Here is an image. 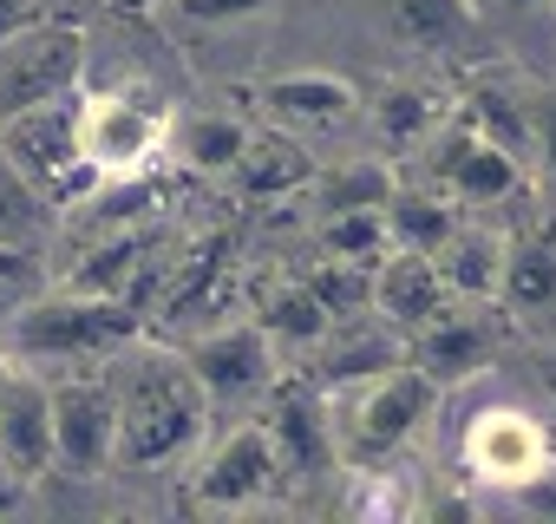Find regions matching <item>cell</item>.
I'll use <instances>...</instances> for the list:
<instances>
[{"label": "cell", "instance_id": "6da1fadb", "mask_svg": "<svg viewBox=\"0 0 556 524\" xmlns=\"http://www.w3.org/2000/svg\"><path fill=\"white\" fill-rule=\"evenodd\" d=\"M105 374H112V407H118V439H112L118 472L170 465L203 439L210 394L197 387L184 348H157V341L138 335L125 354L105 361Z\"/></svg>", "mask_w": 556, "mask_h": 524}, {"label": "cell", "instance_id": "7a4b0ae2", "mask_svg": "<svg viewBox=\"0 0 556 524\" xmlns=\"http://www.w3.org/2000/svg\"><path fill=\"white\" fill-rule=\"evenodd\" d=\"M144 335V315L112 296H79V289H40L27 309L0 322V354L27 361L40 374L60 367H105Z\"/></svg>", "mask_w": 556, "mask_h": 524}, {"label": "cell", "instance_id": "3957f363", "mask_svg": "<svg viewBox=\"0 0 556 524\" xmlns=\"http://www.w3.org/2000/svg\"><path fill=\"white\" fill-rule=\"evenodd\" d=\"M328 400V433H334V459L367 472V465H393L439 413L445 387L432 374H419L406 354L380 374H361V380H341V394H321Z\"/></svg>", "mask_w": 556, "mask_h": 524}, {"label": "cell", "instance_id": "277c9868", "mask_svg": "<svg viewBox=\"0 0 556 524\" xmlns=\"http://www.w3.org/2000/svg\"><path fill=\"white\" fill-rule=\"evenodd\" d=\"M0 158L21 171V184L40 197V203H60L73 210L99 177L79 151V118H73V92L66 99H47V105H27L14 118H0Z\"/></svg>", "mask_w": 556, "mask_h": 524}, {"label": "cell", "instance_id": "5b68a950", "mask_svg": "<svg viewBox=\"0 0 556 524\" xmlns=\"http://www.w3.org/2000/svg\"><path fill=\"white\" fill-rule=\"evenodd\" d=\"M73 118L92 177H151L170 138V112L131 92H73Z\"/></svg>", "mask_w": 556, "mask_h": 524}, {"label": "cell", "instance_id": "8992f818", "mask_svg": "<svg viewBox=\"0 0 556 524\" xmlns=\"http://www.w3.org/2000/svg\"><path fill=\"white\" fill-rule=\"evenodd\" d=\"M426 190H439L445 203L458 210H491V203H510L517 184H523V158H510L504 145H491L478 125L465 118H445L426 145H419V177Z\"/></svg>", "mask_w": 556, "mask_h": 524}, {"label": "cell", "instance_id": "52a82bcc", "mask_svg": "<svg viewBox=\"0 0 556 524\" xmlns=\"http://www.w3.org/2000/svg\"><path fill=\"white\" fill-rule=\"evenodd\" d=\"M79 73H86V34L73 21L40 14V21L14 27L0 40V118L79 92Z\"/></svg>", "mask_w": 556, "mask_h": 524}, {"label": "cell", "instance_id": "ba28073f", "mask_svg": "<svg viewBox=\"0 0 556 524\" xmlns=\"http://www.w3.org/2000/svg\"><path fill=\"white\" fill-rule=\"evenodd\" d=\"M47 400H53V465L73 478L105 472L112 439H118L112 374L105 367H60V374H47Z\"/></svg>", "mask_w": 556, "mask_h": 524}, {"label": "cell", "instance_id": "9c48e42d", "mask_svg": "<svg viewBox=\"0 0 556 524\" xmlns=\"http://www.w3.org/2000/svg\"><path fill=\"white\" fill-rule=\"evenodd\" d=\"M184 361H190L197 387L210 394V407H216V400L229 407V400L268 394V380L282 374V367H275V341H268L249 315H223V322L197 328V335L184 341Z\"/></svg>", "mask_w": 556, "mask_h": 524}, {"label": "cell", "instance_id": "30bf717a", "mask_svg": "<svg viewBox=\"0 0 556 524\" xmlns=\"http://www.w3.org/2000/svg\"><path fill=\"white\" fill-rule=\"evenodd\" d=\"M275 485H282V452H275L268 426L262 420H242L236 433H223L203 465L190 472V498L210 504V511H242V504H262Z\"/></svg>", "mask_w": 556, "mask_h": 524}, {"label": "cell", "instance_id": "8fae6325", "mask_svg": "<svg viewBox=\"0 0 556 524\" xmlns=\"http://www.w3.org/2000/svg\"><path fill=\"white\" fill-rule=\"evenodd\" d=\"M458 465H465L478 485L517 491L523 478H536V472L549 465V433H543L523 407H484V413H471V426H465Z\"/></svg>", "mask_w": 556, "mask_h": 524}, {"label": "cell", "instance_id": "7c38bea8", "mask_svg": "<svg viewBox=\"0 0 556 524\" xmlns=\"http://www.w3.org/2000/svg\"><path fill=\"white\" fill-rule=\"evenodd\" d=\"M0 465L21 485L53 472V400H47V374L27 361L0 367Z\"/></svg>", "mask_w": 556, "mask_h": 524}, {"label": "cell", "instance_id": "4fadbf2b", "mask_svg": "<svg viewBox=\"0 0 556 524\" xmlns=\"http://www.w3.org/2000/svg\"><path fill=\"white\" fill-rule=\"evenodd\" d=\"M275 452H282V478H315L334 472V433H328V400L308 394V380L295 374H275L268 380V413H262Z\"/></svg>", "mask_w": 556, "mask_h": 524}, {"label": "cell", "instance_id": "5bb4252c", "mask_svg": "<svg viewBox=\"0 0 556 524\" xmlns=\"http://www.w3.org/2000/svg\"><path fill=\"white\" fill-rule=\"evenodd\" d=\"M452 302H458V296L445 289L439 262H432L426 249H387V255L374 262V296H367V315H374L380 328H393L400 341H406L419 322L445 315Z\"/></svg>", "mask_w": 556, "mask_h": 524}, {"label": "cell", "instance_id": "9a60e30c", "mask_svg": "<svg viewBox=\"0 0 556 524\" xmlns=\"http://www.w3.org/2000/svg\"><path fill=\"white\" fill-rule=\"evenodd\" d=\"M478 309H484V302H452L445 315L419 322V328L406 335V361H413L419 374H432L439 387H465L471 374H484V361H491V328H484Z\"/></svg>", "mask_w": 556, "mask_h": 524}, {"label": "cell", "instance_id": "2e32d148", "mask_svg": "<svg viewBox=\"0 0 556 524\" xmlns=\"http://www.w3.org/2000/svg\"><path fill=\"white\" fill-rule=\"evenodd\" d=\"M242 315L275 341V354H295V348H321L328 335H334V322H328V309L308 296V283L295 276V270H275V276H249L242 283Z\"/></svg>", "mask_w": 556, "mask_h": 524}, {"label": "cell", "instance_id": "e0dca14e", "mask_svg": "<svg viewBox=\"0 0 556 524\" xmlns=\"http://www.w3.org/2000/svg\"><path fill=\"white\" fill-rule=\"evenodd\" d=\"M255 105L268 112V125H282L295 138H321V132H348L361 99L348 79L334 73H289V79H262L255 86Z\"/></svg>", "mask_w": 556, "mask_h": 524}, {"label": "cell", "instance_id": "ac0fdd59", "mask_svg": "<svg viewBox=\"0 0 556 524\" xmlns=\"http://www.w3.org/2000/svg\"><path fill=\"white\" fill-rule=\"evenodd\" d=\"M308 177H315L308 138H295V132H282V125H268V132L249 125V138H242V151H236V164H229V184H236L242 197H255V203H295V197L308 190Z\"/></svg>", "mask_w": 556, "mask_h": 524}, {"label": "cell", "instance_id": "d6986e66", "mask_svg": "<svg viewBox=\"0 0 556 524\" xmlns=\"http://www.w3.org/2000/svg\"><path fill=\"white\" fill-rule=\"evenodd\" d=\"M432 262H439V276L458 302H497V270H504V236L497 229L458 216V229L432 249Z\"/></svg>", "mask_w": 556, "mask_h": 524}, {"label": "cell", "instance_id": "ffe728a7", "mask_svg": "<svg viewBox=\"0 0 556 524\" xmlns=\"http://www.w3.org/2000/svg\"><path fill=\"white\" fill-rule=\"evenodd\" d=\"M242 138H249L242 118H229V112H190V118H170L164 158H177L190 177H229Z\"/></svg>", "mask_w": 556, "mask_h": 524}, {"label": "cell", "instance_id": "44dd1931", "mask_svg": "<svg viewBox=\"0 0 556 524\" xmlns=\"http://www.w3.org/2000/svg\"><path fill=\"white\" fill-rule=\"evenodd\" d=\"M138 276H144V236L138 229H118V236H99L79 270L60 283V289H79V296H112V302H131L138 309Z\"/></svg>", "mask_w": 556, "mask_h": 524}, {"label": "cell", "instance_id": "7402d4cb", "mask_svg": "<svg viewBox=\"0 0 556 524\" xmlns=\"http://www.w3.org/2000/svg\"><path fill=\"white\" fill-rule=\"evenodd\" d=\"M380 216H387V242L393 249H426V255L458 229V203H445L439 190H426L413 177L393 184V197L380 203Z\"/></svg>", "mask_w": 556, "mask_h": 524}, {"label": "cell", "instance_id": "603a6c76", "mask_svg": "<svg viewBox=\"0 0 556 524\" xmlns=\"http://www.w3.org/2000/svg\"><path fill=\"white\" fill-rule=\"evenodd\" d=\"M445 125V105L426 92V86H387L380 99H374V132H380V145H393V151H419L432 132Z\"/></svg>", "mask_w": 556, "mask_h": 524}, {"label": "cell", "instance_id": "cb8c5ba5", "mask_svg": "<svg viewBox=\"0 0 556 524\" xmlns=\"http://www.w3.org/2000/svg\"><path fill=\"white\" fill-rule=\"evenodd\" d=\"M393 184H400V177H393L387 164L348 158V164H334V171H315L302 197L315 203V216H321V210H380V203L393 197Z\"/></svg>", "mask_w": 556, "mask_h": 524}, {"label": "cell", "instance_id": "d4e9b609", "mask_svg": "<svg viewBox=\"0 0 556 524\" xmlns=\"http://www.w3.org/2000/svg\"><path fill=\"white\" fill-rule=\"evenodd\" d=\"M308 283V296L328 309V322H361L367 315V296H374V262H354V255H321L308 270H295Z\"/></svg>", "mask_w": 556, "mask_h": 524}, {"label": "cell", "instance_id": "484cf974", "mask_svg": "<svg viewBox=\"0 0 556 524\" xmlns=\"http://www.w3.org/2000/svg\"><path fill=\"white\" fill-rule=\"evenodd\" d=\"M465 125H478L491 145H504L510 158H530V105L517 99V92H504V86H491V79H478V86H465V112H458Z\"/></svg>", "mask_w": 556, "mask_h": 524}, {"label": "cell", "instance_id": "4316f807", "mask_svg": "<svg viewBox=\"0 0 556 524\" xmlns=\"http://www.w3.org/2000/svg\"><path fill=\"white\" fill-rule=\"evenodd\" d=\"M497 302H510V309H543V302H556V249H549V242H504Z\"/></svg>", "mask_w": 556, "mask_h": 524}, {"label": "cell", "instance_id": "83f0119b", "mask_svg": "<svg viewBox=\"0 0 556 524\" xmlns=\"http://www.w3.org/2000/svg\"><path fill=\"white\" fill-rule=\"evenodd\" d=\"M308 236L321 255H354V262H380L393 249L380 210H321V216H308Z\"/></svg>", "mask_w": 556, "mask_h": 524}, {"label": "cell", "instance_id": "f1b7e54d", "mask_svg": "<svg viewBox=\"0 0 556 524\" xmlns=\"http://www.w3.org/2000/svg\"><path fill=\"white\" fill-rule=\"evenodd\" d=\"M393 27L419 53H452L471 34V8L465 0H393Z\"/></svg>", "mask_w": 556, "mask_h": 524}, {"label": "cell", "instance_id": "f546056e", "mask_svg": "<svg viewBox=\"0 0 556 524\" xmlns=\"http://www.w3.org/2000/svg\"><path fill=\"white\" fill-rule=\"evenodd\" d=\"M40 289H53L47 283V262L34 249H21V242H0V322H8L14 309H27Z\"/></svg>", "mask_w": 556, "mask_h": 524}, {"label": "cell", "instance_id": "4dcf8cb0", "mask_svg": "<svg viewBox=\"0 0 556 524\" xmlns=\"http://www.w3.org/2000/svg\"><path fill=\"white\" fill-rule=\"evenodd\" d=\"M268 0H177V14L190 21V27H223V21H249V14H262Z\"/></svg>", "mask_w": 556, "mask_h": 524}, {"label": "cell", "instance_id": "1f68e13d", "mask_svg": "<svg viewBox=\"0 0 556 524\" xmlns=\"http://www.w3.org/2000/svg\"><path fill=\"white\" fill-rule=\"evenodd\" d=\"M530 158H543L556 177V99H530Z\"/></svg>", "mask_w": 556, "mask_h": 524}, {"label": "cell", "instance_id": "d6a6232c", "mask_svg": "<svg viewBox=\"0 0 556 524\" xmlns=\"http://www.w3.org/2000/svg\"><path fill=\"white\" fill-rule=\"evenodd\" d=\"M510 498H517L523 511H543V517H556V465H543L536 478H523Z\"/></svg>", "mask_w": 556, "mask_h": 524}, {"label": "cell", "instance_id": "836d02e7", "mask_svg": "<svg viewBox=\"0 0 556 524\" xmlns=\"http://www.w3.org/2000/svg\"><path fill=\"white\" fill-rule=\"evenodd\" d=\"M40 14H47V0H0V40L14 27H27V21H40Z\"/></svg>", "mask_w": 556, "mask_h": 524}, {"label": "cell", "instance_id": "e575fe53", "mask_svg": "<svg viewBox=\"0 0 556 524\" xmlns=\"http://www.w3.org/2000/svg\"><path fill=\"white\" fill-rule=\"evenodd\" d=\"M14 498H21V478H14L8 465H0V511H14Z\"/></svg>", "mask_w": 556, "mask_h": 524}, {"label": "cell", "instance_id": "d590c367", "mask_svg": "<svg viewBox=\"0 0 556 524\" xmlns=\"http://www.w3.org/2000/svg\"><path fill=\"white\" fill-rule=\"evenodd\" d=\"M536 380H543V387L556 394V354H536Z\"/></svg>", "mask_w": 556, "mask_h": 524}, {"label": "cell", "instance_id": "8d00e7d4", "mask_svg": "<svg viewBox=\"0 0 556 524\" xmlns=\"http://www.w3.org/2000/svg\"><path fill=\"white\" fill-rule=\"evenodd\" d=\"M112 8H125V14H138V8H151V0H112Z\"/></svg>", "mask_w": 556, "mask_h": 524}, {"label": "cell", "instance_id": "74e56055", "mask_svg": "<svg viewBox=\"0 0 556 524\" xmlns=\"http://www.w3.org/2000/svg\"><path fill=\"white\" fill-rule=\"evenodd\" d=\"M510 8H530V0H510Z\"/></svg>", "mask_w": 556, "mask_h": 524}, {"label": "cell", "instance_id": "f35d334b", "mask_svg": "<svg viewBox=\"0 0 556 524\" xmlns=\"http://www.w3.org/2000/svg\"><path fill=\"white\" fill-rule=\"evenodd\" d=\"M0 367H8V354H0Z\"/></svg>", "mask_w": 556, "mask_h": 524}]
</instances>
